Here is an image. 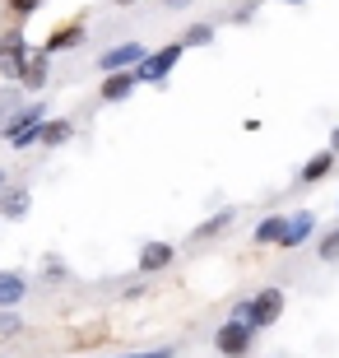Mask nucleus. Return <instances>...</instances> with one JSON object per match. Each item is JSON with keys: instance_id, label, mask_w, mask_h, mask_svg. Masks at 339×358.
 I'll return each mask as SVG.
<instances>
[{"instance_id": "obj_1", "label": "nucleus", "mask_w": 339, "mask_h": 358, "mask_svg": "<svg viewBox=\"0 0 339 358\" xmlns=\"http://www.w3.org/2000/svg\"><path fill=\"white\" fill-rule=\"evenodd\" d=\"M279 317H284V289H261L256 298H242V303L233 307V321H247L256 331L274 326Z\"/></svg>"}, {"instance_id": "obj_2", "label": "nucleus", "mask_w": 339, "mask_h": 358, "mask_svg": "<svg viewBox=\"0 0 339 358\" xmlns=\"http://www.w3.org/2000/svg\"><path fill=\"white\" fill-rule=\"evenodd\" d=\"M47 103H33V107H24L14 121H5L0 131L10 135V145L14 149H33V145H42V131H47Z\"/></svg>"}, {"instance_id": "obj_3", "label": "nucleus", "mask_w": 339, "mask_h": 358, "mask_svg": "<svg viewBox=\"0 0 339 358\" xmlns=\"http://www.w3.org/2000/svg\"><path fill=\"white\" fill-rule=\"evenodd\" d=\"M182 52H186V42H182V38L168 42V47H158V52H149V61H140V66H135V80H140V84H163L172 70H177Z\"/></svg>"}, {"instance_id": "obj_4", "label": "nucleus", "mask_w": 339, "mask_h": 358, "mask_svg": "<svg viewBox=\"0 0 339 358\" xmlns=\"http://www.w3.org/2000/svg\"><path fill=\"white\" fill-rule=\"evenodd\" d=\"M251 345H256V326H247V321H223L219 335H214V349H219L223 358H247Z\"/></svg>"}, {"instance_id": "obj_5", "label": "nucleus", "mask_w": 339, "mask_h": 358, "mask_svg": "<svg viewBox=\"0 0 339 358\" xmlns=\"http://www.w3.org/2000/svg\"><path fill=\"white\" fill-rule=\"evenodd\" d=\"M33 52L28 47V38L19 33V28H10V33H0V75L10 84H19V70H24V56Z\"/></svg>"}, {"instance_id": "obj_6", "label": "nucleus", "mask_w": 339, "mask_h": 358, "mask_svg": "<svg viewBox=\"0 0 339 358\" xmlns=\"http://www.w3.org/2000/svg\"><path fill=\"white\" fill-rule=\"evenodd\" d=\"M140 61H149V52H144V42H117V47H107V52L98 56V66H103V75H121V70H135Z\"/></svg>"}, {"instance_id": "obj_7", "label": "nucleus", "mask_w": 339, "mask_h": 358, "mask_svg": "<svg viewBox=\"0 0 339 358\" xmlns=\"http://www.w3.org/2000/svg\"><path fill=\"white\" fill-rule=\"evenodd\" d=\"M47 80H52V56L33 47L24 56V70H19V89H47Z\"/></svg>"}, {"instance_id": "obj_8", "label": "nucleus", "mask_w": 339, "mask_h": 358, "mask_svg": "<svg viewBox=\"0 0 339 358\" xmlns=\"http://www.w3.org/2000/svg\"><path fill=\"white\" fill-rule=\"evenodd\" d=\"M33 210V191L28 186H5L0 191V219H24Z\"/></svg>"}, {"instance_id": "obj_9", "label": "nucleus", "mask_w": 339, "mask_h": 358, "mask_svg": "<svg viewBox=\"0 0 339 358\" xmlns=\"http://www.w3.org/2000/svg\"><path fill=\"white\" fill-rule=\"evenodd\" d=\"M312 228H316V214L312 210H298L293 219H288V233H284V242H279V247H284V252H298L302 242L312 238Z\"/></svg>"}, {"instance_id": "obj_10", "label": "nucleus", "mask_w": 339, "mask_h": 358, "mask_svg": "<svg viewBox=\"0 0 339 358\" xmlns=\"http://www.w3.org/2000/svg\"><path fill=\"white\" fill-rule=\"evenodd\" d=\"M84 33H89V28H84V19H75V24H61L52 38H47V47H42V52L52 56V52H70V47H84Z\"/></svg>"}, {"instance_id": "obj_11", "label": "nucleus", "mask_w": 339, "mask_h": 358, "mask_svg": "<svg viewBox=\"0 0 339 358\" xmlns=\"http://www.w3.org/2000/svg\"><path fill=\"white\" fill-rule=\"evenodd\" d=\"M172 242H144L140 247V270L144 275H158V270H168L172 266Z\"/></svg>"}, {"instance_id": "obj_12", "label": "nucleus", "mask_w": 339, "mask_h": 358, "mask_svg": "<svg viewBox=\"0 0 339 358\" xmlns=\"http://www.w3.org/2000/svg\"><path fill=\"white\" fill-rule=\"evenodd\" d=\"M28 298V284L24 275H14V270H0V312H14V307Z\"/></svg>"}, {"instance_id": "obj_13", "label": "nucleus", "mask_w": 339, "mask_h": 358, "mask_svg": "<svg viewBox=\"0 0 339 358\" xmlns=\"http://www.w3.org/2000/svg\"><path fill=\"white\" fill-rule=\"evenodd\" d=\"M335 163H339L335 149H321V154H312V159L302 163V182H307V186H312V182H326V177L335 173Z\"/></svg>"}, {"instance_id": "obj_14", "label": "nucleus", "mask_w": 339, "mask_h": 358, "mask_svg": "<svg viewBox=\"0 0 339 358\" xmlns=\"http://www.w3.org/2000/svg\"><path fill=\"white\" fill-rule=\"evenodd\" d=\"M135 70H121V75H107L103 80V103H126V98H131L135 93Z\"/></svg>"}, {"instance_id": "obj_15", "label": "nucleus", "mask_w": 339, "mask_h": 358, "mask_svg": "<svg viewBox=\"0 0 339 358\" xmlns=\"http://www.w3.org/2000/svg\"><path fill=\"white\" fill-rule=\"evenodd\" d=\"M284 233H288V214H270V219L256 224V247H279Z\"/></svg>"}, {"instance_id": "obj_16", "label": "nucleus", "mask_w": 339, "mask_h": 358, "mask_svg": "<svg viewBox=\"0 0 339 358\" xmlns=\"http://www.w3.org/2000/svg\"><path fill=\"white\" fill-rule=\"evenodd\" d=\"M24 107H28L24 103V89H19V84H5V89H0V126H5V121H14Z\"/></svg>"}, {"instance_id": "obj_17", "label": "nucleus", "mask_w": 339, "mask_h": 358, "mask_svg": "<svg viewBox=\"0 0 339 358\" xmlns=\"http://www.w3.org/2000/svg\"><path fill=\"white\" fill-rule=\"evenodd\" d=\"M70 135H75V126H70V121H47V131H42V149H61L70 140Z\"/></svg>"}, {"instance_id": "obj_18", "label": "nucleus", "mask_w": 339, "mask_h": 358, "mask_svg": "<svg viewBox=\"0 0 339 358\" xmlns=\"http://www.w3.org/2000/svg\"><path fill=\"white\" fill-rule=\"evenodd\" d=\"M214 38H219V33H214V24H191V28L182 33V42H186V47H209Z\"/></svg>"}, {"instance_id": "obj_19", "label": "nucleus", "mask_w": 339, "mask_h": 358, "mask_svg": "<svg viewBox=\"0 0 339 358\" xmlns=\"http://www.w3.org/2000/svg\"><path fill=\"white\" fill-rule=\"evenodd\" d=\"M316 256H321V261H330V266L339 261V224L330 228V233H321V242H316Z\"/></svg>"}, {"instance_id": "obj_20", "label": "nucleus", "mask_w": 339, "mask_h": 358, "mask_svg": "<svg viewBox=\"0 0 339 358\" xmlns=\"http://www.w3.org/2000/svg\"><path fill=\"white\" fill-rule=\"evenodd\" d=\"M228 224H233V210H219V214H209L205 224L196 228V238H214V233H223Z\"/></svg>"}, {"instance_id": "obj_21", "label": "nucleus", "mask_w": 339, "mask_h": 358, "mask_svg": "<svg viewBox=\"0 0 339 358\" xmlns=\"http://www.w3.org/2000/svg\"><path fill=\"white\" fill-rule=\"evenodd\" d=\"M24 331V317L19 312H0V340H10V335Z\"/></svg>"}, {"instance_id": "obj_22", "label": "nucleus", "mask_w": 339, "mask_h": 358, "mask_svg": "<svg viewBox=\"0 0 339 358\" xmlns=\"http://www.w3.org/2000/svg\"><path fill=\"white\" fill-rule=\"evenodd\" d=\"M5 5H10L14 19H28V14H38V10H42V0H5Z\"/></svg>"}, {"instance_id": "obj_23", "label": "nucleus", "mask_w": 339, "mask_h": 358, "mask_svg": "<svg viewBox=\"0 0 339 358\" xmlns=\"http://www.w3.org/2000/svg\"><path fill=\"white\" fill-rule=\"evenodd\" d=\"M121 358H172V349H144V354H121Z\"/></svg>"}, {"instance_id": "obj_24", "label": "nucleus", "mask_w": 339, "mask_h": 358, "mask_svg": "<svg viewBox=\"0 0 339 358\" xmlns=\"http://www.w3.org/2000/svg\"><path fill=\"white\" fill-rule=\"evenodd\" d=\"M163 5H168V10H182V5H191V0H163Z\"/></svg>"}, {"instance_id": "obj_25", "label": "nucleus", "mask_w": 339, "mask_h": 358, "mask_svg": "<svg viewBox=\"0 0 339 358\" xmlns=\"http://www.w3.org/2000/svg\"><path fill=\"white\" fill-rule=\"evenodd\" d=\"M330 149H335V154H339V126H335V135H330Z\"/></svg>"}, {"instance_id": "obj_26", "label": "nucleus", "mask_w": 339, "mask_h": 358, "mask_svg": "<svg viewBox=\"0 0 339 358\" xmlns=\"http://www.w3.org/2000/svg\"><path fill=\"white\" fill-rule=\"evenodd\" d=\"M0 191H5V168H0Z\"/></svg>"}, {"instance_id": "obj_27", "label": "nucleus", "mask_w": 339, "mask_h": 358, "mask_svg": "<svg viewBox=\"0 0 339 358\" xmlns=\"http://www.w3.org/2000/svg\"><path fill=\"white\" fill-rule=\"evenodd\" d=\"M112 5H131V0H112Z\"/></svg>"}, {"instance_id": "obj_28", "label": "nucleus", "mask_w": 339, "mask_h": 358, "mask_svg": "<svg viewBox=\"0 0 339 358\" xmlns=\"http://www.w3.org/2000/svg\"><path fill=\"white\" fill-rule=\"evenodd\" d=\"M284 5H302V0H284Z\"/></svg>"}]
</instances>
